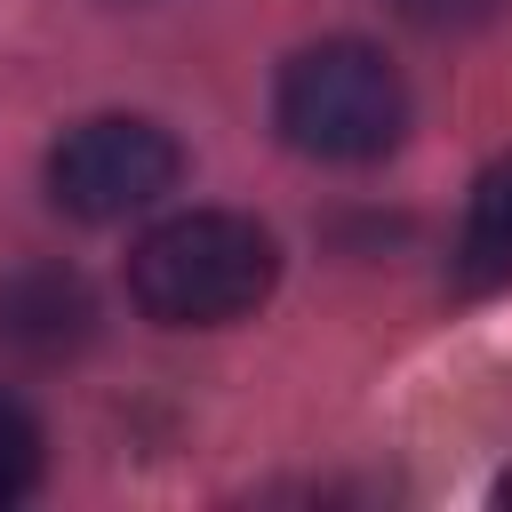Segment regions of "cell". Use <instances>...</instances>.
Instances as JSON below:
<instances>
[{"label":"cell","mask_w":512,"mask_h":512,"mask_svg":"<svg viewBox=\"0 0 512 512\" xmlns=\"http://www.w3.org/2000/svg\"><path fill=\"white\" fill-rule=\"evenodd\" d=\"M280 280V248L240 208H184L128 248V304L160 328L248 320Z\"/></svg>","instance_id":"cell-1"},{"label":"cell","mask_w":512,"mask_h":512,"mask_svg":"<svg viewBox=\"0 0 512 512\" xmlns=\"http://www.w3.org/2000/svg\"><path fill=\"white\" fill-rule=\"evenodd\" d=\"M272 120L280 136L304 152V160H336V168H360V160H384L408 128V88L400 72L384 64V48L368 40H320V48H296L280 64V88H272Z\"/></svg>","instance_id":"cell-2"},{"label":"cell","mask_w":512,"mask_h":512,"mask_svg":"<svg viewBox=\"0 0 512 512\" xmlns=\"http://www.w3.org/2000/svg\"><path fill=\"white\" fill-rule=\"evenodd\" d=\"M184 152L160 120L136 112H96L80 128H64V144L48 152V200L72 224H120L136 208H152L160 192H176Z\"/></svg>","instance_id":"cell-3"},{"label":"cell","mask_w":512,"mask_h":512,"mask_svg":"<svg viewBox=\"0 0 512 512\" xmlns=\"http://www.w3.org/2000/svg\"><path fill=\"white\" fill-rule=\"evenodd\" d=\"M96 328V296L80 272L64 264H16L0 272V352H24V360H64L80 352Z\"/></svg>","instance_id":"cell-4"},{"label":"cell","mask_w":512,"mask_h":512,"mask_svg":"<svg viewBox=\"0 0 512 512\" xmlns=\"http://www.w3.org/2000/svg\"><path fill=\"white\" fill-rule=\"evenodd\" d=\"M456 288H464V296H496V288H512V152L488 160L480 184H472V200H464Z\"/></svg>","instance_id":"cell-5"},{"label":"cell","mask_w":512,"mask_h":512,"mask_svg":"<svg viewBox=\"0 0 512 512\" xmlns=\"http://www.w3.org/2000/svg\"><path fill=\"white\" fill-rule=\"evenodd\" d=\"M32 480H40V424L0 392V504L32 496Z\"/></svg>","instance_id":"cell-6"},{"label":"cell","mask_w":512,"mask_h":512,"mask_svg":"<svg viewBox=\"0 0 512 512\" xmlns=\"http://www.w3.org/2000/svg\"><path fill=\"white\" fill-rule=\"evenodd\" d=\"M416 32H480L504 16V0H392Z\"/></svg>","instance_id":"cell-7"}]
</instances>
